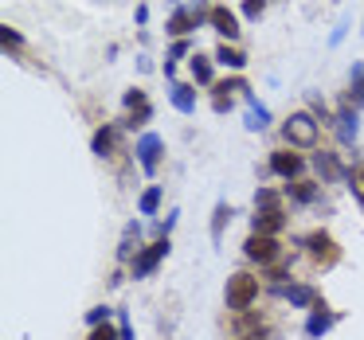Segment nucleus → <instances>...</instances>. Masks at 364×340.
Here are the masks:
<instances>
[{
  "label": "nucleus",
  "mask_w": 364,
  "mask_h": 340,
  "mask_svg": "<svg viewBox=\"0 0 364 340\" xmlns=\"http://www.w3.org/2000/svg\"><path fill=\"white\" fill-rule=\"evenodd\" d=\"M149 118H153V110H149V106H141V110H129V118H126V129H141Z\"/></svg>",
  "instance_id": "29"
},
{
  "label": "nucleus",
  "mask_w": 364,
  "mask_h": 340,
  "mask_svg": "<svg viewBox=\"0 0 364 340\" xmlns=\"http://www.w3.org/2000/svg\"><path fill=\"white\" fill-rule=\"evenodd\" d=\"M301 168H306V160L298 153H270V172L282 176V180H298Z\"/></svg>",
  "instance_id": "11"
},
{
  "label": "nucleus",
  "mask_w": 364,
  "mask_h": 340,
  "mask_svg": "<svg viewBox=\"0 0 364 340\" xmlns=\"http://www.w3.org/2000/svg\"><path fill=\"white\" fill-rule=\"evenodd\" d=\"M262 9H267V0H243V16L247 20H259Z\"/></svg>",
  "instance_id": "33"
},
{
  "label": "nucleus",
  "mask_w": 364,
  "mask_h": 340,
  "mask_svg": "<svg viewBox=\"0 0 364 340\" xmlns=\"http://www.w3.org/2000/svg\"><path fill=\"white\" fill-rule=\"evenodd\" d=\"M208 24L223 35V43L239 40V32H243V28H239V16L231 9H223V4H215V9H212V20H208Z\"/></svg>",
  "instance_id": "10"
},
{
  "label": "nucleus",
  "mask_w": 364,
  "mask_h": 340,
  "mask_svg": "<svg viewBox=\"0 0 364 340\" xmlns=\"http://www.w3.org/2000/svg\"><path fill=\"white\" fill-rule=\"evenodd\" d=\"M168 98H173V106L181 114H196V90L188 82H168Z\"/></svg>",
  "instance_id": "15"
},
{
  "label": "nucleus",
  "mask_w": 364,
  "mask_h": 340,
  "mask_svg": "<svg viewBox=\"0 0 364 340\" xmlns=\"http://www.w3.org/2000/svg\"><path fill=\"white\" fill-rule=\"evenodd\" d=\"M274 293H278V297H286L294 309H314L317 305V290H314V285L290 282V285H274Z\"/></svg>",
  "instance_id": "9"
},
{
  "label": "nucleus",
  "mask_w": 364,
  "mask_h": 340,
  "mask_svg": "<svg viewBox=\"0 0 364 340\" xmlns=\"http://www.w3.org/2000/svg\"><path fill=\"white\" fill-rule=\"evenodd\" d=\"M255 297H259V278H251V274H231V278H228L223 301H228L231 313H243V309H251Z\"/></svg>",
  "instance_id": "2"
},
{
  "label": "nucleus",
  "mask_w": 364,
  "mask_h": 340,
  "mask_svg": "<svg viewBox=\"0 0 364 340\" xmlns=\"http://www.w3.org/2000/svg\"><path fill=\"white\" fill-rule=\"evenodd\" d=\"M231 90L247 94V82H243V79H228V82H220V87H215V94H212L215 114H228V110H231Z\"/></svg>",
  "instance_id": "14"
},
{
  "label": "nucleus",
  "mask_w": 364,
  "mask_h": 340,
  "mask_svg": "<svg viewBox=\"0 0 364 340\" xmlns=\"http://www.w3.org/2000/svg\"><path fill=\"white\" fill-rule=\"evenodd\" d=\"M301 246H306V254L317 262L321 270H329V266H337V258H341V251H337V243H333L325 231H314V235H306L301 238Z\"/></svg>",
  "instance_id": "4"
},
{
  "label": "nucleus",
  "mask_w": 364,
  "mask_h": 340,
  "mask_svg": "<svg viewBox=\"0 0 364 340\" xmlns=\"http://www.w3.org/2000/svg\"><path fill=\"white\" fill-rule=\"evenodd\" d=\"M215 63H220V67H231V71H243V67H247V55H243L239 48L220 43V48H215Z\"/></svg>",
  "instance_id": "19"
},
{
  "label": "nucleus",
  "mask_w": 364,
  "mask_h": 340,
  "mask_svg": "<svg viewBox=\"0 0 364 340\" xmlns=\"http://www.w3.org/2000/svg\"><path fill=\"white\" fill-rule=\"evenodd\" d=\"M114 137H118V129H114V126H102V129L95 133V141H90V149H95L98 157H110V153H114Z\"/></svg>",
  "instance_id": "22"
},
{
  "label": "nucleus",
  "mask_w": 364,
  "mask_h": 340,
  "mask_svg": "<svg viewBox=\"0 0 364 340\" xmlns=\"http://www.w3.org/2000/svg\"><path fill=\"white\" fill-rule=\"evenodd\" d=\"M118 329H122V340H134V329H129V321H126V313H122V321H118Z\"/></svg>",
  "instance_id": "35"
},
{
  "label": "nucleus",
  "mask_w": 364,
  "mask_h": 340,
  "mask_svg": "<svg viewBox=\"0 0 364 340\" xmlns=\"http://www.w3.org/2000/svg\"><path fill=\"white\" fill-rule=\"evenodd\" d=\"M87 340H122V329H114V324H95Z\"/></svg>",
  "instance_id": "28"
},
{
  "label": "nucleus",
  "mask_w": 364,
  "mask_h": 340,
  "mask_svg": "<svg viewBox=\"0 0 364 340\" xmlns=\"http://www.w3.org/2000/svg\"><path fill=\"white\" fill-rule=\"evenodd\" d=\"M333 324H337V313H329V309H325V301H317L314 313H309V321H306V336L317 340V336H325Z\"/></svg>",
  "instance_id": "13"
},
{
  "label": "nucleus",
  "mask_w": 364,
  "mask_h": 340,
  "mask_svg": "<svg viewBox=\"0 0 364 340\" xmlns=\"http://www.w3.org/2000/svg\"><path fill=\"white\" fill-rule=\"evenodd\" d=\"M168 254V238H157L153 246H141L137 251V258H134V278H149L153 270L161 266V258Z\"/></svg>",
  "instance_id": "7"
},
{
  "label": "nucleus",
  "mask_w": 364,
  "mask_h": 340,
  "mask_svg": "<svg viewBox=\"0 0 364 340\" xmlns=\"http://www.w3.org/2000/svg\"><path fill=\"white\" fill-rule=\"evenodd\" d=\"M215 59H204V55H192V79L200 82V87H212V79H215Z\"/></svg>",
  "instance_id": "21"
},
{
  "label": "nucleus",
  "mask_w": 364,
  "mask_h": 340,
  "mask_svg": "<svg viewBox=\"0 0 364 340\" xmlns=\"http://www.w3.org/2000/svg\"><path fill=\"white\" fill-rule=\"evenodd\" d=\"M348 188H353V196L364 204V165H356L353 172H348Z\"/></svg>",
  "instance_id": "27"
},
{
  "label": "nucleus",
  "mask_w": 364,
  "mask_h": 340,
  "mask_svg": "<svg viewBox=\"0 0 364 340\" xmlns=\"http://www.w3.org/2000/svg\"><path fill=\"white\" fill-rule=\"evenodd\" d=\"M286 192H290V199H294V204H314V199H317V192H321V188H317V184H309V180H294Z\"/></svg>",
  "instance_id": "23"
},
{
  "label": "nucleus",
  "mask_w": 364,
  "mask_h": 340,
  "mask_svg": "<svg viewBox=\"0 0 364 340\" xmlns=\"http://www.w3.org/2000/svg\"><path fill=\"white\" fill-rule=\"evenodd\" d=\"M137 243H141V223H126V231H122V243H118V258H129V254L137 251Z\"/></svg>",
  "instance_id": "18"
},
{
  "label": "nucleus",
  "mask_w": 364,
  "mask_h": 340,
  "mask_svg": "<svg viewBox=\"0 0 364 340\" xmlns=\"http://www.w3.org/2000/svg\"><path fill=\"white\" fill-rule=\"evenodd\" d=\"M134 153H137V165H141V172L153 176V172L161 168V153H165V141H161L157 133H141V137H137V145H134Z\"/></svg>",
  "instance_id": "6"
},
{
  "label": "nucleus",
  "mask_w": 364,
  "mask_h": 340,
  "mask_svg": "<svg viewBox=\"0 0 364 340\" xmlns=\"http://www.w3.org/2000/svg\"><path fill=\"white\" fill-rule=\"evenodd\" d=\"M231 215H235V212H231L228 204H215V215H212V238H215V243L223 238V227L231 223Z\"/></svg>",
  "instance_id": "25"
},
{
  "label": "nucleus",
  "mask_w": 364,
  "mask_h": 340,
  "mask_svg": "<svg viewBox=\"0 0 364 340\" xmlns=\"http://www.w3.org/2000/svg\"><path fill=\"white\" fill-rule=\"evenodd\" d=\"M333 129H337V137L345 145H353L356 141V129H360V121H356V106L353 102H345L337 110V118H333Z\"/></svg>",
  "instance_id": "12"
},
{
  "label": "nucleus",
  "mask_w": 364,
  "mask_h": 340,
  "mask_svg": "<svg viewBox=\"0 0 364 340\" xmlns=\"http://www.w3.org/2000/svg\"><path fill=\"white\" fill-rule=\"evenodd\" d=\"M243 254L251 262H259V266H270V262H278V254H282V246H278V238L274 235H247V243H243Z\"/></svg>",
  "instance_id": "5"
},
{
  "label": "nucleus",
  "mask_w": 364,
  "mask_h": 340,
  "mask_svg": "<svg viewBox=\"0 0 364 340\" xmlns=\"http://www.w3.org/2000/svg\"><path fill=\"white\" fill-rule=\"evenodd\" d=\"M317 126H321V121H317L309 110H298V114L286 118L282 137L294 145V149H314V145H317Z\"/></svg>",
  "instance_id": "1"
},
{
  "label": "nucleus",
  "mask_w": 364,
  "mask_h": 340,
  "mask_svg": "<svg viewBox=\"0 0 364 340\" xmlns=\"http://www.w3.org/2000/svg\"><path fill=\"white\" fill-rule=\"evenodd\" d=\"M314 165H317V172H321V184H333V180H348V172L337 165V157L333 153H317L314 157Z\"/></svg>",
  "instance_id": "16"
},
{
  "label": "nucleus",
  "mask_w": 364,
  "mask_h": 340,
  "mask_svg": "<svg viewBox=\"0 0 364 340\" xmlns=\"http://www.w3.org/2000/svg\"><path fill=\"white\" fill-rule=\"evenodd\" d=\"M348 102L364 106V63H353L348 71Z\"/></svg>",
  "instance_id": "20"
},
{
  "label": "nucleus",
  "mask_w": 364,
  "mask_h": 340,
  "mask_svg": "<svg viewBox=\"0 0 364 340\" xmlns=\"http://www.w3.org/2000/svg\"><path fill=\"white\" fill-rule=\"evenodd\" d=\"M122 102H126V110H141V106H149L141 90H126V94H122Z\"/></svg>",
  "instance_id": "32"
},
{
  "label": "nucleus",
  "mask_w": 364,
  "mask_h": 340,
  "mask_svg": "<svg viewBox=\"0 0 364 340\" xmlns=\"http://www.w3.org/2000/svg\"><path fill=\"white\" fill-rule=\"evenodd\" d=\"M157 207H161V184H149V188L137 196V212H141V215H157Z\"/></svg>",
  "instance_id": "24"
},
{
  "label": "nucleus",
  "mask_w": 364,
  "mask_h": 340,
  "mask_svg": "<svg viewBox=\"0 0 364 340\" xmlns=\"http://www.w3.org/2000/svg\"><path fill=\"white\" fill-rule=\"evenodd\" d=\"M243 98H247V129H267V126H270V110L251 94V90H247Z\"/></svg>",
  "instance_id": "17"
},
{
  "label": "nucleus",
  "mask_w": 364,
  "mask_h": 340,
  "mask_svg": "<svg viewBox=\"0 0 364 340\" xmlns=\"http://www.w3.org/2000/svg\"><path fill=\"white\" fill-rule=\"evenodd\" d=\"M87 324H90V329H95V324H110V309H106V305L87 309Z\"/></svg>",
  "instance_id": "30"
},
{
  "label": "nucleus",
  "mask_w": 364,
  "mask_h": 340,
  "mask_svg": "<svg viewBox=\"0 0 364 340\" xmlns=\"http://www.w3.org/2000/svg\"><path fill=\"white\" fill-rule=\"evenodd\" d=\"M255 207H278V192L274 188H259L255 192Z\"/></svg>",
  "instance_id": "31"
},
{
  "label": "nucleus",
  "mask_w": 364,
  "mask_h": 340,
  "mask_svg": "<svg viewBox=\"0 0 364 340\" xmlns=\"http://www.w3.org/2000/svg\"><path fill=\"white\" fill-rule=\"evenodd\" d=\"M360 32H364V28H360Z\"/></svg>",
  "instance_id": "36"
},
{
  "label": "nucleus",
  "mask_w": 364,
  "mask_h": 340,
  "mask_svg": "<svg viewBox=\"0 0 364 340\" xmlns=\"http://www.w3.org/2000/svg\"><path fill=\"white\" fill-rule=\"evenodd\" d=\"M200 20H212V9H204V4H192V9H176L173 16H168L165 32L176 35V40H188L192 28H200Z\"/></svg>",
  "instance_id": "3"
},
{
  "label": "nucleus",
  "mask_w": 364,
  "mask_h": 340,
  "mask_svg": "<svg viewBox=\"0 0 364 340\" xmlns=\"http://www.w3.org/2000/svg\"><path fill=\"white\" fill-rule=\"evenodd\" d=\"M188 51H192V43H188V40H176L173 48H168V59H184Z\"/></svg>",
  "instance_id": "34"
},
{
  "label": "nucleus",
  "mask_w": 364,
  "mask_h": 340,
  "mask_svg": "<svg viewBox=\"0 0 364 340\" xmlns=\"http://www.w3.org/2000/svg\"><path fill=\"white\" fill-rule=\"evenodd\" d=\"M255 235H278L286 227V215L282 207H255V219H251Z\"/></svg>",
  "instance_id": "8"
},
{
  "label": "nucleus",
  "mask_w": 364,
  "mask_h": 340,
  "mask_svg": "<svg viewBox=\"0 0 364 340\" xmlns=\"http://www.w3.org/2000/svg\"><path fill=\"white\" fill-rule=\"evenodd\" d=\"M0 43H4V51H9V48H24V35H20L16 28L0 24Z\"/></svg>",
  "instance_id": "26"
}]
</instances>
